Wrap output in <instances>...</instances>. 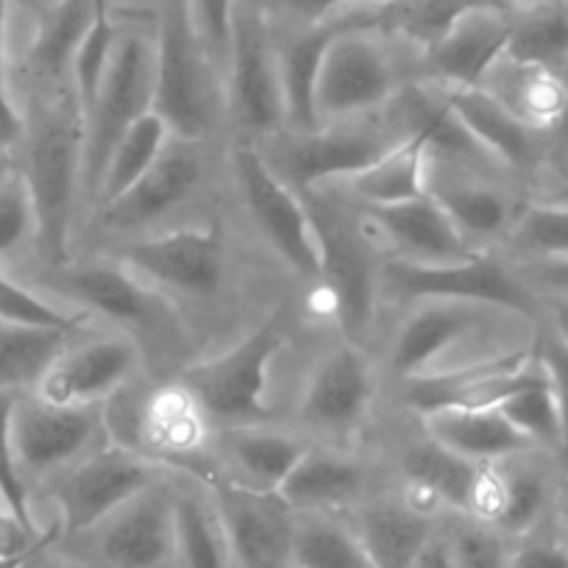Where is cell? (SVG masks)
I'll list each match as a JSON object with an SVG mask.
<instances>
[{"label": "cell", "mask_w": 568, "mask_h": 568, "mask_svg": "<svg viewBox=\"0 0 568 568\" xmlns=\"http://www.w3.org/2000/svg\"><path fill=\"white\" fill-rule=\"evenodd\" d=\"M418 424L429 438L471 463L501 460V457L535 449L499 413V407L435 409V413L420 415Z\"/></svg>", "instance_id": "obj_33"}, {"label": "cell", "mask_w": 568, "mask_h": 568, "mask_svg": "<svg viewBox=\"0 0 568 568\" xmlns=\"http://www.w3.org/2000/svg\"><path fill=\"white\" fill-rule=\"evenodd\" d=\"M154 45V114L171 134L217 142L229 129L226 75L195 29L190 0H162Z\"/></svg>", "instance_id": "obj_8"}, {"label": "cell", "mask_w": 568, "mask_h": 568, "mask_svg": "<svg viewBox=\"0 0 568 568\" xmlns=\"http://www.w3.org/2000/svg\"><path fill=\"white\" fill-rule=\"evenodd\" d=\"M385 7H359L352 9V12L335 14V18L324 20V23L293 26L287 31L276 29L287 131L318 129L315 84H318V73L326 51L348 29H357V26H382L385 29Z\"/></svg>", "instance_id": "obj_26"}, {"label": "cell", "mask_w": 568, "mask_h": 568, "mask_svg": "<svg viewBox=\"0 0 568 568\" xmlns=\"http://www.w3.org/2000/svg\"><path fill=\"white\" fill-rule=\"evenodd\" d=\"M256 7L267 14L276 26H313L335 18V14L352 12L359 7H385L390 0H254Z\"/></svg>", "instance_id": "obj_48"}, {"label": "cell", "mask_w": 568, "mask_h": 568, "mask_svg": "<svg viewBox=\"0 0 568 568\" xmlns=\"http://www.w3.org/2000/svg\"><path fill=\"white\" fill-rule=\"evenodd\" d=\"M0 321L14 326H37V329H64V332H92L87 315L68 310L64 304L51 302L48 296L37 293L29 284L0 273Z\"/></svg>", "instance_id": "obj_44"}, {"label": "cell", "mask_w": 568, "mask_h": 568, "mask_svg": "<svg viewBox=\"0 0 568 568\" xmlns=\"http://www.w3.org/2000/svg\"><path fill=\"white\" fill-rule=\"evenodd\" d=\"M179 568H232L210 483L171 471Z\"/></svg>", "instance_id": "obj_34"}, {"label": "cell", "mask_w": 568, "mask_h": 568, "mask_svg": "<svg viewBox=\"0 0 568 568\" xmlns=\"http://www.w3.org/2000/svg\"><path fill=\"white\" fill-rule=\"evenodd\" d=\"M562 513H566V521H568V501H566V507H562Z\"/></svg>", "instance_id": "obj_61"}, {"label": "cell", "mask_w": 568, "mask_h": 568, "mask_svg": "<svg viewBox=\"0 0 568 568\" xmlns=\"http://www.w3.org/2000/svg\"><path fill=\"white\" fill-rule=\"evenodd\" d=\"M64 568H95V566H90V562H73V566H64Z\"/></svg>", "instance_id": "obj_60"}, {"label": "cell", "mask_w": 568, "mask_h": 568, "mask_svg": "<svg viewBox=\"0 0 568 568\" xmlns=\"http://www.w3.org/2000/svg\"><path fill=\"white\" fill-rule=\"evenodd\" d=\"M359 204H398L426 195V136L415 134L348 182H337Z\"/></svg>", "instance_id": "obj_37"}, {"label": "cell", "mask_w": 568, "mask_h": 568, "mask_svg": "<svg viewBox=\"0 0 568 568\" xmlns=\"http://www.w3.org/2000/svg\"><path fill=\"white\" fill-rule=\"evenodd\" d=\"M90 18L92 0H57L53 7H48L26 59V73L31 75L34 90L73 84L70 70Z\"/></svg>", "instance_id": "obj_35"}, {"label": "cell", "mask_w": 568, "mask_h": 568, "mask_svg": "<svg viewBox=\"0 0 568 568\" xmlns=\"http://www.w3.org/2000/svg\"><path fill=\"white\" fill-rule=\"evenodd\" d=\"M103 424L112 444L168 471L210 485L221 479L212 452L215 426L176 376L160 379L145 371L131 379L103 402Z\"/></svg>", "instance_id": "obj_5"}, {"label": "cell", "mask_w": 568, "mask_h": 568, "mask_svg": "<svg viewBox=\"0 0 568 568\" xmlns=\"http://www.w3.org/2000/svg\"><path fill=\"white\" fill-rule=\"evenodd\" d=\"M29 237H34V210L18 173L0 184V256L20 248Z\"/></svg>", "instance_id": "obj_49"}, {"label": "cell", "mask_w": 568, "mask_h": 568, "mask_svg": "<svg viewBox=\"0 0 568 568\" xmlns=\"http://www.w3.org/2000/svg\"><path fill=\"white\" fill-rule=\"evenodd\" d=\"M535 354H538L540 365L546 368L555 390L557 409H560V426H562V449L560 460L568 468V341L557 335L551 326L544 324V329L535 337Z\"/></svg>", "instance_id": "obj_50"}, {"label": "cell", "mask_w": 568, "mask_h": 568, "mask_svg": "<svg viewBox=\"0 0 568 568\" xmlns=\"http://www.w3.org/2000/svg\"><path fill=\"white\" fill-rule=\"evenodd\" d=\"M387 463L396 477V488L418 507L438 516H452V513L466 516L468 513L479 463L466 460L429 438L420 429L418 418H413V429L402 435Z\"/></svg>", "instance_id": "obj_25"}, {"label": "cell", "mask_w": 568, "mask_h": 568, "mask_svg": "<svg viewBox=\"0 0 568 568\" xmlns=\"http://www.w3.org/2000/svg\"><path fill=\"white\" fill-rule=\"evenodd\" d=\"M215 142L171 134L149 173L109 204L92 210V226L112 245L179 226L176 217L210 195Z\"/></svg>", "instance_id": "obj_11"}, {"label": "cell", "mask_w": 568, "mask_h": 568, "mask_svg": "<svg viewBox=\"0 0 568 568\" xmlns=\"http://www.w3.org/2000/svg\"><path fill=\"white\" fill-rule=\"evenodd\" d=\"M357 206L387 260L409 265H452L479 254L429 195L379 206L357 201Z\"/></svg>", "instance_id": "obj_24"}, {"label": "cell", "mask_w": 568, "mask_h": 568, "mask_svg": "<svg viewBox=\"0 0 568 568\" xmlns=\"http://www.w3.org/2000/svg\"><path fill=\"white\" fill-rule=\"evenodd\" d=\"M409 568H455V557H452V544H449V532H446V524H440L438 532L429 538V544L420 549V555L415 557V562Z\"/></svg>", "instance_id": "obj_55"}, {"label": "cell", "mask_w": 568, "mask_h": 568, "mask_svg": "<svg viewBox=\"0 0 568 568\" xmlns=\"http://www.w3.org/2000/svg\"><path fill=\"white\" fill-rule=\"evenodd\" d=\"M507 59L560 70L568 62V0L513 9Z\"/></svg>", "instance_id": "obj_38"}, {"label": "cell", "mask_w": 568, "mask_h": 568, "mask_svg": "<svg viewBox=\"0 0 568 568\" xmlns=\"http://www.w3.org/2000/svg\"><path fill=\"white\" fill-rule=\"evenodd\" d=\"M118 40L120 26L114 23L112 0H92L90 26H87L84 37H81L79 51L73 57V70H70V81H73V90L84 109L90 106L103 75H106L109 64H112Z\"/></svg>", "instance_id": "obj_42"}, {"label": "cell", "mask_w": 568, "mask_h": 568, "mask_svg": "<svg viewBox=\"0 0 568 568\" xmlns=\"http://www.w3.org/2000/svg\"><path fill=\"white\" fill-rule=\"evenodd\" d=\"M145 371V354L129 335L92 329L59 354L31 393L62 407H95Z\"/></svg>", "instance_id": "obj_23"}, {"label": "cell", "mask_w": 568, "mask_h": 568, "mask_svg": "<svg viewBox=\"0 0 568 568\" xmlns=\"http://www.w3.org/2000/svg\"><path fill=\"white\" fill-rule=\"evenodd\" d=\"M229 136L262 142L287 129L278 40L254 0H237L226 62Z\"/></svg>", "instance_id": "obj_15"}, {"label": "cell", "mask_w": 568, "mask_h": 568, "mask_svg": "<svg viewBox=\"0 0 568 568\" xmlns=\"http://www.w3.org/2000/svg\"><path fill=\"white\" fill-rule=\"evenodd\" d=\"M524 282L540 296L568 298V260H510Z\"/></svg>", "instance_id": "obj_52"}, {"label": "cell", "mask_w": 568, "mask_h": 568, "mask_svg": "<svg viewBox=\"0 0 568 568\" xmlns=\"http://www.w3.org/2000/svg\"><path fill=\"white\" fill-rule=\"evenodd\" d=\"M505 248L516 260H568V204L527 201Z\"/></svg>", "instance_id": "obj_43"}, {"label": "cell", "mask_w": 568, "mask_h": 568, "mask_svg": "<svg viewBox=\"0 0 568 568\" xmlns=\"http://www.w3.org/2000/svg\"><path fill=\"white\" fill-rule=\"evenodd\" d=\"M396 477L390 463L363 449H341L313 444L298 460L278 494L296 513H326L343 516L357 510L382 490L393 488Z\"/></svg>", "instance_id": "obj_22"}, {"label": "cell", "mask_w": 568, "mask_h": 568, "mask_svg": "<svg viewBox=\"0 0 568 568\" xmlns=\"http://www.w3.org/2000/svg\"><path fill=\"white\" fill-rule=\"evenodd\" d=\"M296 568H376L348 518L326 513H298Z\"/></svg>", "instance_id": "obj_40"}, {"label": "cell", "mask_w": 568, "mask_h": 568, "mask_svg": "<svg viewBox=\"0 0 568 568\" xmlns=\"http://www.w3.org/2000/svg\"><path fill=\"white\" fill-rule=\"evenodd\" d=\"M507 568H568V549L549 538H529L510 551Z\"/></svg>", "instance_id": "obj_53"}, {"label": "cell", "mask_w": 568, "mask_h": 568, "mask_svg": "<svg viewBox=\"0 0 568 568\" xmlns=\"http://www.w3.org/2000/svg\"><path fill=\"white\" fill-rule=\"evenodd\" d=\"M479 87L544 136L568 125V79L562 70L501 57Z\"/></svg>", "instance_id": "obj_32"}, {"label": "cell", "mask_w": 568, "mask_h": 568, "mask_svg": "<svg viewBox=\"0 0 568 568\" xmlns=\"http://www.w3.org/2000/svg\"><path fill=\"white\" fill-rule=\"evenodd\" d=\"M37 282L48 296L92 324L103 321L112 332L129 335L142 354L154 352L156 363L173 365V374L187 365L193 341L182 310L109 254L45 265Z\"/></svg>", "instance_id": "obj_2"}, {"label": "cell", "mask_w": 568, "mask_h": 568, "mask_svg": "<svg viewBox=\"0 0 568 568\" xmlns=\"http://www.w3.org/2000/svg\"><path fill=\"white\" fill-rule=\"evenodd\" d=\"M429 298H460L513 310L532 324H544V296L524 282L510 260L499 251H479L477 256L452 265H409L385 260L382 267V313L404 310Z\"/></svg>", "instance_id": "obj_13"}, {"label": "cell", "mask_w": 568, "mask_h": 568, "mask_svg": "<svg viewBox=\"0 0 568 568\" xmlns=\"http://www.w3.org/2000/svg\"><path fill=\"white\" fill-rule=\"evenodd\" d=\"M75 538L84 540V562L95 568H179L171 474Z\"/></svg>", "instance_id": "obj_20"}, {"label": "cell", "mask_w": 568, "mask_h": 568, "mask_svg": "<svg viewBox=\"0 0 568 568\" xmlns=\"http://www.w3.org/2000/svg\"><path fill=\"white\" fill-rule=\"evenodd\" d=\"M507 7L505 0H390L385 7V31L415 48H429L471 9Z\"/></svg>", "instance_id": "obj_41"}, {"label": "cell", "mask_w": 568, "mask_h": 568, "mask_svg": "<svg viewBox=\"0 0 568 568\" xmlns=\"http://www.w3.org/2000/svg\"><path fill=\"white\" fill-rule=\"evenodd\" d=\"M382 387L385 379L371 348L337 341L304 376L287 424L302 429L313 444L359 449L357 440L376 413Z\"/></svg>", "instance_id": "obj_12"}, {"label": "cell", "mask_w": 568, "mask_h": 568, "mask_svg": "<svg viewBox=\"0 0 568 568\" xmlns=\"http://www.w3.org/2000/svg\"><path fill=\"white\" fill-rule=\"evenodd\" d=\"M296 326L293 304H276L237 343L187 363L173 376L193 393L215 429L284 420L273 404V365L293 346Z\"/></svg>", "instance_id": "obj_6"}, {"label": "cell", "mask_w": 568, "mask_h": 568, "mask_svg": "<svg viewBox=\"0 0 568 568\" xmlns=\"http://www.w3.org/2000/svg\"><path fill=\"white\" fill-rule=\"evenodd\" d=\"M505 173L426 154V195L477 251H499L527 206L513 193Z\"/></svg>", "instance_id": "obj_19"}, {"label": "cell", "mask_w": 568, "mask_h": 568, "mask_svg": "<svg viewBox=\"0 0 568 568\" xmlns=\"http://www.w3.org/2000/svg\"><path fill=\"white\" fill-rule=\"evenodd\" d=\"M444 524L449 532L455 568H507L510 549H507V535H501L499 529L460 513L446 516Z\"/></svg>", "instance_id": "obj_46"}, {"label": "cell", "mask_w": 568, "mask_h": 568, "mask_svg": "<svg viewBox=\"0 0 568 568\" xmlns=\"http://www.w3.org/2000/svg\"><path fill=\"white\" fill-rule=\"evenodd\" d=\"M12 444L26 483H48L109 444L103 404L62 407L37 393H20L12 413Z\"/></svg>", "instance_id": "obj_18"}, {"label": "cell", "mask_w": 568, "mask_h": 568, "mask_svg": "<svg viewBox=\"0 0 568 568\" xmlns=\"http://www.w3.org/2000/svg\"><path fill=\"white\" fill-rule=\"evenodd\" d=\"M499 413L516 426L518 433L535 446V449L555 452L560 457L562 449V426H560V409H557L555 390L551 382H540V385L524 387V390L513 393L507 402L499 404Z\"/></svg>", "instance_id": "obj_45"}, {"label": "cell", "mask_w": 568, "mask_h": 568, "mask_svg": "<svg viewBox=\"0 0 568 568\" xmlns=\"http://www.w3.org/2000/svg\"><path fill=\"white\" fill-rule=\"evenodd\" d=\"M226 535L232 568H296L298 513L278 490L217 479L210 485Z\"/></svg>", "instance_id": "obj_21"}, {"label": "cell", "mask_w": 568, "mask_h": 568, "mask_svg": "<svg viewBox=\"0 0 568 568\" xmlns=\"http://www.w3.org/2000/svg\"><path fill=\"white\" fill-rule=\"evenodd\" d=\"M409 136H415L413 120L398 92L396 101L385 109L321 123L313 131L284 129L256 142V149L282 182L291 184L296 193H304L321 184L348 182Z\"/></svg>", "instance_id": "obj_7"}, {"label": "cell", "mask_w": 568, "mask_h": 568, "mask_svg": "<svg viewBox=\"0 0 568 568\" xmlns=\"http://www.w3.org/2000/svg\"><path fill=\"white\" fill-rule=\"evenodd\" d=\"M513 9L483 7L463 14L440 40L420 51V81L438 87L483 84L488 70L507 51Z\"/></svg>", "instance_id": "obj_27"}, {"label": "cell", "mask_w": 568, "mask_h": 568, "mask_svg": "<svg viewBox=\"0 0 568 568\" xmlns=\"http://www.w3.org/2000/svg\"><path fill=\"white\" fill-rule=\"evenodd\" d=\"M310 446L313 440L287 420L223 426L212 440L221 479L260 490L282 488Z\"/></svg>", "instance_id": "obj_28"}, {"label": "cell", "mask_w": 568, "mask_h": 568, "mask_svg": "<svg viewBox=\"0 0 568 568\" xmlns=\"http://www.w3.org/2000/svg\"><path fill=\"white\" fill-rule=\"evenodd\" d=\"M518 318L524 315L513 310L460 298H429L409 304L398 310L385 348L376 357L382 379L396 385L415 376L446 374L527 348L510 346L501 337L505 324Z\"/></svg>", "instance_id": "obj_4"}, {"label": "cell", "mask_w": 568, "mask_h": 568, "mask_svg": "<svg viewBox=\"0 0 568 568\" xmlns=\"http://www.w3.org/2000/svg\"><path fill=\"white\" fill-rule=\"evenodd\" d=\"M12 176H18V156H14V149L0 142V184L9 182Z\"/></svg>", "instance_id": "obj_58"}, {"label": "cell", "mask_w": 568, "mask_h": 568, "mask_svg": "<svg viewBox=\"0 0 568 568\" xmlns=\"http://www.w3.org/2000/svg\"><path fill=\"white\" fill-rule=\"evenodd\" d=\"M79 335L87 332L37 329L0 321V396L37 390L48 368Z\"/></svg>", "instance_id": "obj_36"}, {"label": "cell", "mask_w": 568, "mask_h": 568, "mask_svg": "<svg viewBox=\"0 0 568 568\" xmlns=\"http://www.w3.org/2000/svg\"><path fill=\"white\" fill-rule=\"evenodd\" d=\"M226 165L240 210L248 215L256 234L302 282L315 287L321 278V248L302 193L273 173L251 140H229Z\"/></svg>", "instance_id": "obj_14"}, {"label": "cell", "mask_w": 568, "mask_h": 568, "mask_svg": "<svg viewBox=\"0 0 568 568\" xmlns=\"http://www.w3.org/2000/svg\"><path fill=\"white\" fill-rule=\"evenodd\" d=\"M18 396L3 393L0 396V501L20 518L29 529H42L37 524L34 510H31L29 483H26L23 471L18 466V455H14L12 444V413Z\"/></svg>", "instance_id": "obj_47"}, {"label": "cell", "mask_w": 568, "mask_h": 568, "mask_svg": "<svg viewBox=\"0 0 568 568\" xmlns=\"http://www.w3.org/2000/svg\"><path fill=\"white\" fill-rule=\"evenodd\" d=\"M18 173L34 210V243L42 265L70 262L75 206L84 201V106L73 84L31 92Z\"/></svg>", "instance_id": "obj_1"}, {"label": "cell", "mask_w": 568, "mask_h": 568, "mask_svg": "<svg viewBox=\"0 0 568 568\" xmlns=\"http://www.w3.org/2000/svg\"><path fill=\"white\" fill-rule=\"evenodd\" d=\"M154 34L142 29L120 31L118 51L84 109V201L92 204L114 145L131 125L154 112Z\"/></svg>", "instance_id": "obj_16"}, {"label": "cell", "mask_w": 568, "mask_h": 568, "mask_svg": "<svg viewBox=\"0 0 568 568\" xmlns=\"http://www.w3.org/2000/svg\"><path fill=\"white\" fill-rule=\"evenodd\" d=\"M168 140H171V129L162 123L160 114L149 112L142 120H136L129 129V134L114 145L101 184H98L95 195H92L90 210L109 204V201L123 195L129 187H134L149 173V168L160 160Z\"/></svg>", "instance_id": "obj_39"}, {"label": "cell", "mask_w": 568, "mask_h": 568, "mask_svg": "<svg viewBox=\"0 0 568 568\" xmlns=\"http://www.w3.org/2000/svg\"><path fill=\"white\" fill-rule=\"evenodd\" d=\"M532 452L479 463L466 516L490 524L507 538H524L532 532L549 501L544 471L527 460Z\"/></svg>", "instance_id": "obj_29"}, {"label": "cell", "mask_w": 568, "mask_h": 568, "mask_svg": "<svg viewBox=\"0 0 568 568\" xmlns=\"http://www.w3.org/2000/svg\"><path fill=\"white\" fill-rule=\"evenodd\" d=\"M9 0H0V84H7V48H9Z\"/></svg>", "instance_id": "obj_57"}, {"label": "cell", "mask_w": 568, "mask_h": 568, "mask_svg": "<svg viewBox=\"0 0 568 568\" xmlns=\"http://www.w3.org/2000/svg\"><path fill=\"white\" fill-rule=\"evenodd\" d=\"M234 9H237V0H190L195 29L204 45L210 48L212 59L221 64L223 75H226L229 48H232Z\"/></svg>", "instance_id": "obj_51"}, {"label": "cell", "mask_w": 568, "mask_h": 568, "mask_svg": "<svg viewBox=\"0 0 568 568\" xmlns=\"http://www.w3.org/2000/svg\"><path fill=\"white\" fill-rule=\"evenodd\" d=\"M544 324L568 341V298L544 296Z\"/></svg>", "instance_id": "obj_56"}, {"label": "cell", "mask_w": 568, "mask_h": 568, "mask_svg": "<svg viewBox=\"0 0 568 568\" xmlns=\"http://www.w3.org/2000/svg\"><path fill=\"white\" fill-rule=\"evenodd\" d=\"M346 518L376 568H409L446 516L424 510L393 485Z\"/></svg>", "instance_id": "obj_30"}, {"label": "cell", "mask_w": 568, "mask_h": 568, "mask_svg": "<svg viewBox=\"0 0 568 568\" xmlns=\"http://www.w3.org/2000/svg\"><path fill=\"white\" fill-rule=\"evenodd\" d=\"M415 81H420V48L382 26H357L326 51L315 84V118L321 125L371 114Z\"/></svg>", "instance_id": "obj_9"}, {"label": "cell", "mask_w": 568, "mask_h": 568, "mask_svg": "<svg viewBox=\"0 0 568 568\" xmlns=\"http://www.w3.org/2000/svg\"><path fill=\"white\" fill-rule=\"evenodd\" d=\"M321 248L315 284L341 341L371 348L382 318L385 251L365 223L357 201L341 184H321L302 193Z\"/></svg>", "instance_id": "obj_3"}, {"label": "cell", "mask_w": 568, "mask_h": 568, "mask_svg": "<svg viewBox=\"0 0 568 568\" xmlns=\"http://www.w3.org/2000/svg\"><path fill=\"white\" fill-rule=\"evenodd\" d=\"M103 254L149 282L176 307L223 302L232 287V248L221 221L179 223L149 237L125 240Z\"/></svg>", "instance_id": "obj_10"}, {"label": "cell", "mask_w": 568, "mask_h": 568, "mask_svg": "<svg viewBox=\"0 0 568 568\" xmlns=\"http://www.w3.org/2000/svg\"><path fill=\"white\" fill-rule=\"evenodd\" d=\"M23 134H26V114L20 112L18 103L12 101L7 84H0V142L18 151Z\"/></svg>", "instance_id": "obj_54"}, {"label": "cell", "mask_w": 568, "mask_h": 568, "mask_svg": "<svg viewBox=\"0 0 568 568\" xmlns=\"http://www.w3.org/2000/svg\"><path fill=\"white\" fill-rule=\"evenodd\" d=\"M168 474H171L168 468L112 440L75 466L64 468L62 474L48 479V494L57 505V521L62 524V540L90 532L118 507Z\"/></svg>", "instance_id": "obj_17"}, {"label": "cell", "mask_w": 568, "mask_h": 568, "mask_svg": "<svg viewBox=\"0 0 568 568\" xmlns=\"http://www.w3.org/2000/svg\"><path fill=\"white\" fill-rule=\"evenodd\" d=\"M510 7H527V3H555V0H505Z\"/></svg>", "instance_id": "obj_59"}, {"label": "cell", "mask_w": 568, "mask_h": 568, "mask_svg": "<svg viewBox=\"0 0 568 568\" xmlns=\"http://www.w3.org/2000/svg\"><path fill=\"white\" fill-rule=\"evenodd\" d=\"M429 84V81H426ZM438 87V84H435ZM455 118L510 173H529L544 160L546 136L524 123L483 87H438Z\"/></svg>", "instance_id": "obj_31"}]
</instances>
